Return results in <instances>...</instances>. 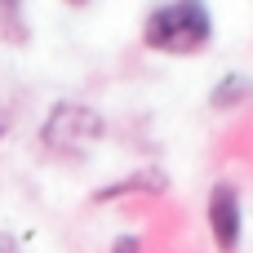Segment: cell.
Wrapping results in <instances>:
<instances>
[{"label": "cell", "mask_w": 253, "mask_h": 253, "mask_svg": "<svg viewBox=\"0 0 253 253\" xmlns=\"http://www.w3.org/2000/svg\"><path fill=\"white\" fill-rule=\"evenodd\" d=\"M67 4H76V9H80V4H89V0H67Z\"/></svg>", "instance_id": "cell-7"}, {"label": "cell", "mask_w": 253, "mask_h": 253, "mask_svg": "<svg viewBox=\"0 0 253 253\" xmlns=\"http://www.w3.org/2000/svg\"><path fill=\"white\" fill-rule=\"evenodd\" d=\"M44 147L53 151H80L89 142L102 138V116L93 107H80V102H58L49 116H44V129H40Z\"/></svg>", "instance_id": "cell-2"}, {"label": "cell", "mask_w": 253, "mask_h": 253, "mask_svg": "<svg viewBox=\"0 0 253 253\" xmlns=\"http://www.w3.org/2000/svg\"><path fill=\"white\" fill-rule=\"evenodd\" d=\"M0 138H4V116H0Z\"/></svg>", "instance_id": "cell-8"}, {"label": "cell", "mask_w": 253, "mask_h": 253, "mask_svg": "<svg viewBox=\"0 0 253 253\" xmlns=\"http://www.w3.org/2000/svg\"><path fill=\"white\" fill-rule=\"evenodd\" d=\"M209 40H213V13L205 0H165L142 22V44L151 53L191 58V53H205Z\"/></svg>", "instance_id": "cell-1"}, {"label": "cell", "mask_w": 253, "mask_h": 253, "mask_svg": "<svg viewBox=\"0 0 253 253\" xmlns=\"http://www.w3.org/2000/svg\"><path fill=\"white\" fill-rule=\"evenodd\" d=\"M245 93H253V80H245V76H222L218 89H213V107H236Z\"/></svg>", "instance_id": "cell-5"}, {"label": "cell", "mask_w": 253, "mask_h": 253, "mask_svg": "<svg viewBox=\"0 0 253 253\" xmlns=\"http://www.w3.org/2000/svg\"><path fill=\"white\" fill-rule=\"evenodd\" d=\"M209 236L218 253H236L245 240V205H240V191L236 182H213L209 191Z\"/></svg>", "instance_id": "cell-3"}, {"label": "cell", "mask_w": 253, "mask_h": 253, "mask_svg": "<svg viewBox=\"0 0 253 253\" xmlns=\"http://www.w3.org/2000/svg\"><path fill=\"white\" fill-rule=\"evenodd\" d=\"M0 36H4V40H27L22 0H0Z\"/></svg>", "instance_id": "cell-4"}, {"label": "cell", "mask_w": 253, "mask_h": 253, "mask_svg": "<svg viewBox=\"0 0 253 253\" xmlns=\"http://www.w3.org/2000/svg\"><path fill=\"white\" fill-rule=\"evenodd\" d=\"M142 245H138V236H120L116 245H111V253H138Z\"/></svg>", "instance_id": "cell-6"}]
</instances>
